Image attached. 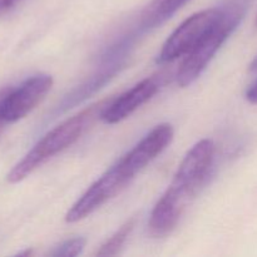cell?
Instances as JSON below:
<instances>
[{
    "mask_svg": "<svg viewBox=\"0 0 257 257\" xmlns=\"http://www.w3.org/2000/svg\"><path fill=\"white\" fill-rule=\"evenodd\" d=\"M215 157L211 140L196 143L181 162L172 182L158 200L148 221V230L155 237L168 235L177 226L186 205L207 180Z\"/></svg>",
    "mask_w": 257,
    "mask_h": 257,
    "instance_id": "1",
    "label": "cell"
},
{
    "mask_svg": "<svg viewBox=\"0 0 257 257\" xmlns=\"http://www.w3.org/2000/svg\"><path fill=\"white\" fill-rule=\"evenodd\" d=\"M109 100L93 104L87 109L82 110L78 114L73 115L72 118L65 122L60 123L59 125L53 128L47 133L37 145L12 168L8 175V181L10 183H18L25 180L29 175H32L37 168L44 165L48 160L54 157L55 155L62 151L67 150L72 145H74L80 136L84 133L88 125L94 117H99V112L104 109L105 105Z\"/></svg>",
    "mask_w": 257,
    "mask_h": 257,
    "instance_id": "2",
    "label": "cell"
},
{
    "mask_svg": "<svg viewBox=\"0 0 257 257\" xmlns=\"http://www.w3.org/2000/svg\"><path fill=\"white\" fill-rule=\"evenodd\" d=\"M250 2L251 0H227L225 3L223 8H221L222 14L218 22L183 59L177 72V83L180 87L191 85L202 74L223 43L238 27Z\"/></svg>",
    "mask_w": 257,
    "mask_h": 257,
    "instance_id": "3",
    "label": "cell"
},
{
    "mask_svg": "<svg viewBox=\"0 0 257 257\" xmlns=\"http://www.w3.org/2000/svg\"><path fill=\"white\" fill-rule=\"evenodd\" d=\"M53 85L48 74H37L28 78L17 87L0 89V135L5 125L15 123L29 114L45 98Z\"/></svg>",
    "mask_w": 257,
    "mask_h": 257,
    "instance_id": "4",
    "label": "cell"
},
{
    "mask_svg": "<svg viewBox=\"0 0 257 257\" xmlns=\"http://www.w3.org/2000/svg\"><path fill=\"white\" fill-rule=\"evenodd\" d=\"M221 14H222L221 8H212L196 13L187 18L166 40L157 58V62L165 64L181 57H186L212 29L213 25L221 18Z\"/></svg>",
    "mask_w": 257,
    "mask_h": 257,
    "instance_id": "5",
    "label": "cell"
},
{
    "mask_svg": "<svg viewBox=\"0 0 257 257\" xmlns=\"http://www.w3.org/2000/svg\"><path fill=\"white\" fill-rule=\"evenodd\" d=\"M130 183L131 181L123 176L115 166H113L107 172L103 173L72 206L65 216V221L74 223L83 220L102 207L110 198L122 192Z\"/></svg>",
    "mask_w": 257,
    "mask_h": 257,
    "instance_id": "6",
    "label": "cell"
},
{
    "mask_svg": "<svg viewBox=\"0 0 257 257\" xmlns=\"http://www.w3.org/2000/svg\"><path fill=\"white\" fill-rule=\"evenodd\" d=\"M172 140V125L168 123L156 125L114 166L123 176L132 181L138 172H141L146 166L150 165L155 158H157V156H160L171 145Z\"/></svg>",
    "mask_w": 257,
    "mask_h": 257,
    "instance_id": "7",
    "label": "cell"
},
{
    "mask_svg": "<svg viewBox=\"0 0 257 257\" xmlns=\"http://www.w3.org/2000/svg\"><path fill=\"white\" fill-rule=\"evenodd\" d=\"M158 83L152 78L143 79L118 98L108 102L100 113V119L107 124H115L130 117L158 92Z\"/></svg>",
    "mask_w": 257,
    "mask_h": 257,
    "instance_id": "8",
    "label": "cell"
},
{
    "mask_svg": "<svg viewBox=\"0 0 257 257\" xmlns=\"http://www.w3.org/2000/svg\"><path fill=\"white\" fill-rule=\"evenodd\" d=\"M187 2L188 0H152L141 14L140 30L145 33L161 27Z\"/></svg>",
    "mask_w": 257,
    "mask_h": 257,
    "instance_id": "9",
    "label": "cell"
},
{
    "mask_svg": "<svg viewBox=\"0 0 257 257\" xmlns=\"http://www.w3.org/2000/svg\"><path fill=\"white\" fill-rule=\"evenodd\" d=\"M133 227H135V218L125 221L102 246L99 250L97 251V256H112L119 253L122 250L123 245L127 241L128 236L132 232Z\"/></svg>",
    "mask_w": 257,
    "mask_h": 257,
    "instance_id": "10",
    "label": "cell"
},
{
    "mask_svg": "<svg viewBox=\"0 0 257 257\" xmlns=\"http://www.w3.org/2000/svg\"><path fill=\"white\" fill-rule=\"evenodd\" d=\"M85 246V238L75 237L64 241L55 247L52 255L57 257H75L79 255Z\"/></svg>",
    "mask_w": 257,
    "mask_h": 257,
    "instance_id": "11",
    "label": "cell"
},
{
    "mask_svg": "<svg viewBox=\"0 0 257 257\" xmlns=\"http://www.w3.org/2000/svg\"><path fill=\"white\" fill-rule=\"evenodd\" d=\"M246 99L251 104H257V80L246 90Z\"/></svg>",
    "mask_w": 257,
    "mask_h": 257,
    "instance_id": "12",
    "label": "cell"
},
{
    "mask_svg": "<svg viewBox=\"0 0 257 257\" xmlns=\"http://www.w3.org/2000/svg\"><path fill=\"white\" fill-rule=\"evenodd\" d=\"M19 2L20 0H0V15L9 12V10L12 9V8H14Z\"/></svg>",
    "mask_w": 257,
    "mask_h": 257,
    "instance_id": "13",
    "label": "cell"
},
{
    "mask_svg": "<svg viewBox=\"0 0 257 257\" xmlns=\"http://www.w3.org/2000/svg\"><path fill=\"white\" fill-rule=\"evenodd\" d=\"M250 70L251 72H257V57L252 60V63L250 64Z\"/></svg>",
    "mask_w": 257,
    "mask_h": 257,
    "instance_id": "14",
    "label": "cell"
},
{
    "mask_svg": "<svg viewBox=\"0 0 257 257\" xmlns=\"http://www.w3.org/2000/svg\"><path fill=\"white\" fill-rule=\"evenodd\" d=\"M255 24H256V27H257V15H256V20H255Z\"/></svg>",
    "mask_w": 257,
    "mask_h": 257,
    "instance_id": "15",
    "label": "cell"
}]
</instances>
